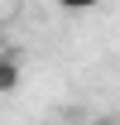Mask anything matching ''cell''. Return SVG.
I'll return each instance as SVG.
<instances>
[{"label":"cell","instance_id":"cell-1","mask_svg":"<svg viewBox=\"0 0 120 125\" xmlns=\"http://www.w3.org/2000/svg\"><path fill=\"white\" fill-rule=\"evenodd\" d=\"M19 77H24V72H19V58H15V53H0V96L15 92Z\"/></svg>","mask_w":120,"mask_h":125},{"label":"cell","instance_id":"cell-2","mask_svg":"<svg viewBox=\"0 0 120 125\" xmlns=\"http://www.w3.org/2000/svg\"><path fill=\"white\" fill-rule=\"evenodd\" d=\"M62 10H91V5H101V0H58Z\"/></svg>","mask_w":120,"mask_h":125},{"label":"cell","instance_id":"cell-3","mask_svg":"<svg viewBox=\"0 0 120 125\" xmlns=\"http://www.w3.org/2000/svg\"><path fill=\"white\" fill-rule=\"evenodd\" d=\"M87 125H115V120H87Z\"/></svg>","mask_w":120,"mask_h":125},{"label":"cell","instance_id":"cell-4","mask_svg":"<svg viewBox=\"0 0 120 125\" xmlns=\"http://www.w3.org/2000/svg\"><path fill=\"white\" fill-rule=\"evenodd\" d=\"M0 5H19V0H0Z\"/></svg>","mask_w":120,"mask_h":125}]
</instances>
